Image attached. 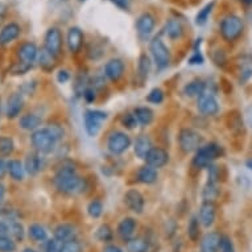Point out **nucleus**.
Returning a JSON list of instances; mask_svg holds the SVG:
<instances>
[{
	"mask_svg": "<svg viewBox=\"0 0 252 252\" xmlns=\"http://www.w3.org/2000/svg\"><path fill=\"white\" fill-rule=\"evenodd\" d=\"M133 115L136 118L137 123L141 126H148L153 120V111L149 107H137L133 111Z\"/></svg>",
	"mask_w": 252,
	"mask_h": 252,
	"instance_id": "obj_31",
	"label": "nucleus"
},
{
	"mask_svg": "<svg viewBox=\"0 0 252 252\" xmlns=\"http://www.w3.org/2000/svg\"><path fill=\"white\" fill-rule=\"evenodd\" d=\"M220 252H235L234 244H232L231 239L228 236H222L220 239V247H219Z\"/></svg>",
	"mask_w": 252,
	"mask_h": 252,
	"instance_id": "obj_48",
	"label": "nucleus"
},
{
	"mask_svg": "<svg viewBox=\"0 0 252 252\" xmlns=\"http://www.w3.org/2000/svg\"><path fill=\"white\" fill-rule=\"evenodd\" d=\"M16 251V242L9 235L0 236V252H15Z\"/></svg>",
	"mask_w": 252,
	"mask_h": 252,
	"instance_id": "obj_38",
	"label": "nucleus"
},
{
	"mask_svg": "<svg viewBox=\"0 0 252 252\" xmlns=\"http://www.w3.org/2000/svg\"><path fill=\"white\" fill-rule=\"evenodd\" d=\"M213 7H214V3H209L207 5H205V7L199 11L197 17H195V23L199 25L205 24L207 20V17H209V15H210L211 11H213Z\"/></svg>",
	"mask_w": 252,
	"mask_h": 252,
	"instance_id": "obj_43",
	"label": "nucleus"
},
{
	"mask_svg": "<svg viewBox=\"0 0 252 252\" xmlns=\"http://www.w3.org/2000/svg\"><path fill=\"white\" fill-rule=\"evenodd\" d=\"M135 230H136V220L133 218H129V217L122 219L119 226H118V234L124 240L131 239L135 234Z\"/></svg>",
	"mask_w": 252,
	"mask_h": 252,
	"instance_id": "obj_22",
	"label": "nucleus"
},
{
	"mask_svg": "<svg viewBox=\"0 0 252 252\" xmlns=\"http://www.w3.org/2000/svg\"><path fill=\"white\" fill-rule=\"evenodd\" d=\"M8 226L9 224H5L3 222H0V236L8 235Z\"/></svg>",
	"mask_w": 252,
	"mask_h": 252,
	"instance_id": "obj_55",
	"label": "nucleus"
},
{
	"mask_svg": "<svg viewBox=\"0 0 252 252\" xmlns=\"http://www.w3.org/2000/svg\"><path fill=\"white\" fill-rule=\"evenodd\" d=\"M20 25L16 24V23H8L0 31V45H8L12 41H15L20 36Z\"/></svg>",
	"mask_w": 252,
	"mask_h": 252,
	"instance_id": "obj_16",
	"label": "nucleus"
},
{
	"mask_svg": "<svg viewBox=\"0 0 252 252\" xmlns=\"http://www.w3.org/2000/svg\"><path fill=\"white\" fill-rule=\"evenodd\" d=\"M215 214L217 211H215L214 202L205 201L199 207V223L202 224L203 227H211L215 222Z\"/></svg>",
	"mask_w": 252,
	"mask_h": 252,
	"instance_id": "obj_15",
	"label": "nucleus"
},
{
	"mask_svg": "<svg viewBox=\"0 0 252 252\" xmlns=\"http://www.w3.org/2000/svg\"><path fill=\"white\" fill-rule=\"evenodd\" d=\"M188 235L191 240H197L199 236V220L197 218H193L190 223L188 226Z\"/></svg>",
	"mask_w": 252,
	"mask_h": 252,
	"instance_id": "obj_45",
	"label": "nucleus"
},
{
	"mask_svg": "<svg viewBox=\"0 0 252 252\" xmlns=\"http://www.w3.org/2000/svg\"><path fill=\"white\" fill-rule=\"evenodd\" d=\"M8 235L12 238L15 242H21V240L24 239V235H25V231H24V227H23V224L16 220V222H13L8 226Z\"/></svg>",
	"mask_w": 252,
	"mask_h": 252,
	"instance_id": "obj_33",
	"label": "nucleus"
},
{
	"mask_svg": "<svg viewBox=\"0 0 252 252\" xmlns=\"http://www.w3.org/2000/svg\"><path fill=\"white\" fill-rule=\"evenodd\" d=\"M197 107L203 115H215L219 111L218 100L215 99V96L210 93H203L202 95L198 96Z\"/></svg>",
	"mask_w": 252,
	"mask_h": 252,
	"instance_id": "obj_10",
	"label": "nucleus"
},
{
	"mask_svg": "<svg viewBox=\"0 0 252 252\" xmlns=\"http://www.w3.org/2000/svg\"><path fill=\"white\" fill-rule=\"evenodd\" d=\"M203 93H205V83L201 81H193L184 87V94L189 98H194V96L198 98Z\"/></svg>",
	"mask_w": 252,
	"mask_h": 252,
	"instance_id": "obj_30",
	"label": "nucleus"
},
{
	"mask_svg": "<svg viewBox=\"0 0 252 252\" xmlns=\"http://www.w3.org/2000/svg\"><path fill=\"white\" fill-rule=\"evenodd\" d=\"M103 252H123V250L119 246H116V244H107L103 248Z\"/></svg>",
	"mask_w": 252,
	"mask_h": 252,
	"instance_id": "obj_52",
	"label": "nucleus"
},
{
	"mask_svg": "<svg viewBox=\"0 0 252 252\" xmlns=\"http://www.w3.org/2000/svg\"><path fill=\"white\" fill-rule=\"evenodd\" d=\"M83 96L86 98L87 100H94L95 99V93L91 90V89H89V90L85 91V94H83Z\"/></svg>",
	"mask_w": 252,
	"mask_h": 252,
	"instance_id": "obj_54",
	"label": "nucleus"
},
{
	"mask_svg": "<svg viewBox=\"0 0 252 252\" xmlns=\"http://www.w3.org/2000/svg\"><path fill=\"white\" fill-rule=\"evenodd\" d=\"M137 180L143 184H153V182L157 181V172L155 168L149 165L141 166L140 169L137 170Z\"/></svg>",
	"mask_w": 252,
	"mask_h": 252,
	"instance_id": "obj_28",
	"label": "nucleus"
},
{
	"mask_svg": "<svg viewBox=\"0 0 252 252\" xmlns=\"http://www.w3.org/2000/svg\"><path fill=\"white\" fill-rule=\"evenodd\" d=\"M62 48V34L58 28H50L45 33V49L53 57H57L61 53Z\"/></svg>",
	"mask_w": 252,
	"mask_h": 252,
	"instance_id": "obj_9",
	"label": "nucleus"
},
{
	"mask_svg": "<svg viewBox=\"0 0 252 252\" xmlns=\"http://www.w3.org/2000/svg\"><path fill=\"white\" fill-rule=\"evenodd\" d=\"M147 99H148V102H151V103H161L162 100H164V93H162L160 89H153V90L148 94V98H147Z\"/></svg>",
	"mask_w": 252,
	"mask_h": 252,
	"instance_id": "obj_46",
	"label": "nucleus"
},
{
	"mask_svg": "<svg viewBox=\"0 0 252 252\" xmlns=\"http://www.w3.org/2000/svg\"><path fill=\"white\" fill-rule=\"evenodd\" d=\"M112 236H114V234H112L111 227L108 224H102L96 231V238L102 240V242H110L112 239Z\"/></svg>",
	"mask_w": 252,
	"mask_h": 252,
	"instance_id": "obj_42",
	"label": "nucleus"
},
{
	"mask_svg": "<svg viewBox=\"0 0 252 252\" xmlns=\"http://www.w3.org/2000/svg\"><path fill=\"white\" fill-rule=\"evenodd\" d=\"M149 48H151L153 60L156 62L157 66L160 67V69H165V67H168V65H169L170 62V53L165 44L161 41V38H153L152 41H151Z\"/></svg>",
	"mask_w": 252,
	"mask_h": 252,
	"instance_id": "obj_6",
	"label": "nucleus"
},
{
	"mask_svg": "<svg viewBox=\"0 0 252 252\" xmlns=\"http://www.w3.org/2000/svg\"><path fill=\"white\" fill-rule=\"evenodd\" d=\"M178 144L185 153L198 151L202 147V136L194 129L184 128L180 131L178 135Z\"/></svg>",
	"mask_w": 252,
	"mask_h": 252,
	"instance_id": "obj_5",
	"label": "nucleus"
},
{
	"mask_svg": "<svg viewBox=\"0 0 252 252\" xmlns=\"http://www.w3.org/2000/svg\"><path fill=\"white\" fill-rule=\"evenodd\" d=\"M147 165L152 166V168H161L169 161V153L166 152L165 149L158 148V147H153L149 153L145 157Z\"/></svg>",
	"mask_w": 252,
	"mask_h": 252,
	"instance_id": "obj_12",
	"label": "nucleus"
},
{
	"mask_svg": "<svg viewBox=\"0 0 252 252\" xmlns=\"http://www.w3.org/2000/svg\"><path fill=\"white\" fill-rule=\"evenodd\" d=\"M42 123V119L36 114H27V115L21 116L20 118V127L27 131H36L40 128V126Z\"/></svg>",
	"mask_w": 252,
	"mask_h": 252,
	"instance_id": "obj_25",
	"label": "nucleus"
},
{
	"mask_svg": "<svg viewBox=\"0 0 252 252\" xmlns=\"http://www.w3.org/2000/svg\"><path fill=\"white\" fill-rule=\"evenodd\" d=\"M17 56L20 58L21 63H24L27 66H32L34 62L37 61V46L34 45L33 42H24L17 50Z\"/></svg>",
	"mask_w": 252,
	"mask_h": 252,
	"instance_id": "obj_11",
	"label": "nucleus"
},
{
	"mask_svg": "<svg viewBox=\"0 0 252 252\" xmlns=\"http://www.w3.org/2000/svg\"><path fill=\"white\" fill-rule=\"evenodd\" d=\"M220 147L217 144H207L203 145L201 148L195 152V156L193 158V165L195 168H206L211 164V162L214 161L215 158H218L219 155H220Z\"/></svg>",
	"mask_w": 252,
	"mask_h": 252,
	"instance_id": "obj_4",
	"label": "nucleus"
},
{
	"mask_svg": "<svg viewBox=\"0 0 252 252\" xmlns=\"http://www.w3.org/2000/svg\"><path fill=\"white\" fill-rule=\"evenodd\" d=\"M54 58L52 54L48 52V50L44 48V50H42L41 53L38 54L37 60L40 61V65H41L42 67H45V69H50V67L54 66Z\"/></svg>",
	"mask_w": 252,
	"mask_h": 252,
	"instance_id": "obj_40",
	"label": "nucleus"
},
{
	"mask_svg": "<svg viewBox=\"0 0 252 252\" xmlns=\"http://www.w3.org/2000/svg\"><path fill=\"white\" fill-rule=\"evenodd\" d=\"M103 211V205L99 201H91L87 206V213L91 218H99Z\"/></svg>",
	"mask_w": 252,
	"mask_h": 252,
	"instance_id": "obj_41",
	"label": "nucleus"
},
{
	"mask_svg": "<svg viewBox=\"0 0 252 252\" xmlns=\"http://www.w3.org/2000/svg\"><path fill=\"white\" fill-rule=\"evenodd\" d=\"M129 145H131L129 136L120 131L112 132L107 140V148L112 155H122L129 148Z\"/></svg>",
	"mask_w": 252,
	"mask_h": 252,
	"instance_id": "obj_8",
	"label": "nucleus"
},
{
	"mask_svg": "<svg viewBox=\"0 0 252 252\" xmlns=\"http://www.w3.org/2000/svg\"><path fill=\"white\" fill-rule=\"evenodd\" d=\"M17 219H19L17 211L12 210V209H3V210H0V222H3L5 224H11L13 222H16Z\"/></svg>",
	"mask_w": 252,
	"mask_h": 252,
	"instance_id": "obj_39",
	"label": "nucleus"
},
{
	"mask_svg": "<svg viewBox=\"0 0 252 252\" xmlns=\"http://www.w3.org/2000/svg\"><path fill=\"white\" fill-rule=\"evenodd\" d=\"M153 148L152 141L147 135H141L136 139L135 141V145H133V151H135V155L140 158H144L147 157V155L149 153V151Z\"/></svg>",
	"mask_w": 252,
	"mask_h": 252,
	"instance_id": "obj_23",
	"label": "nucleus"
},
{
	"mask_svg": "<svg viewBox=\"0 0 252 252\" xmlns=\"http://www.w3.org/2000/svg\"><path fill=\"white\" fill-rule=\"evenodd\" d=\"M248 166H250V168H251V169H252V161L248 162Z\"/></svg>",
	"mask_w": 252,
	"mask_h": 252,
	"instance_id": "obj_60",
	"label": "nucleus"
},
{
	"mask_svg": "<svg viewBox=\"0 0 252 252\" xmlns=\"http://www.w3.org/2000/svg\"><path fill=\"white\" fill-rule=\"evenodd\" d=\"M77 230L73 224L61 223L54 228V238L60 242H69V240L75 239Z\"/></svg>",
	"mask_w": 252,
	"mask_h": 252,
	"instance_id": "obj_20",
	"label": "nucleus"
},
{
	"mask_svg": "<svg viewBox=\"0 0 252 252\" xmlns=\"http://www.w3.org/2000/svg\"><path fill=\"white\" fill-rule=\"evenodd\" d=\"M155 24H156V21L151 13H143L136 21V29L139 36L141 38H148L155 29Z\"/></svg>",
	"mask_w": 252,
	"mask_h": 252,
	"instance_id": "obj_14",
	"label": "nucleus"
},
{
	"mask_svg": "<svg viewBox=\"0 0 252 252\" xmlns=\"http://www.w3.org/2000/svg\"><path fill=\"white\" fill-rule=\"evenodd\" d=\"M222 235L219 232H209L201 240V252H218Z\"/></svg>",
	"mask_w": 252,
	"mask_h": 252,
	"instance_id": "obj_17",
	"label": "nucleus"
},
{
	"mask_svg": "<svg viewBox=\"0 0 252 252\" xmlns=\"http://www.w3.org/2000/svg\"><path fill=\"white\" fill-rule=\"evenodd\" d=\"M54 185L65 194L81 193L85 188V181L77 174L71 166H63L54 176Z\"/></svg>",
	"mask_w": 252,
	"mask_h": 252,
	"instance_id": "obj_1",
	"label": "nucleus"
},
{
	"mask_svg": "<svg viewBox=\"0 0 252 252\" xmlns=\"http://www.w3.org/2000/svg\"><path fill=\"white\" fill-rule=\"evenodd\" d=\"M122 122H123L124 127H128V128H133L137 124V120L133 114H127V115H124Z\"/></svg>",
	"mask_w": 252,
	"mask_h": 252,
	"instance_id": "obj_49",
	"label": "nucleus"
},
{
	"mask_svg": "<svg viewBox=\"0 0 252 252\" xmlns=\"http://www.w3.org/2000/svg\"><path fill=\"white\" fill-rule=\"evenodd\" d=\"M31 140H32L34 148L37 149L40 153H50L56 148V144L58 143L49 127H44V128H38L33 131Z\"/></svg>",
	"mask_w": 252,
	"mask_h": 252,
	"instance_id": "obj_2",
	"label": "nucleus"
},
{
	"mask_svg": "<svg viewBox=\"0 0 252 252\" xmlns=\"http://www.w3.org/2000/svg\"><path fill=\"white\" fill-rule=\"evenodd\" d=\"M124 202H126V205H127L129 210L136 213V214H141L143 210H144V197L136 189H131V190L126 193V195H124Z\"/></svg>",
	"mask_w": 252,
	"mask_h": 252,
	"instance_id": "obj_13",
	"label": "nucleus"
},
{
	"mask_svg": "<svg viewBox=\"0 0 252 252\" xmlns=\"http://www.w3.org/2000/svg\"><path fill=\"white\" fill-rule=\"evenodd\" d=\"M219 194L218 190V186L214 182H207L206 186H205V189H203V199L205 201H210L213 202Z\"/></svg>",
	"mask_w": 252,
	"mask_h": 252,
	"instance_id": "obj_36",
	"label": "nucleus"
},
{
	"mask_svg": "<svg viewBox=\"0 0 252 252\" xmlns=\"http://www.w3.org/2000/svg\"><path fill=\"white\" fill-rule=\"evenodd\" d=\"M58 81H60V82H66L67 79H69V74H67V71H60V73H58Z\"/></svg>",
	"mask_w": 252,
	"mask_h": 252,
	"instance_id": "obj_53",
	"label": "nucleus"
},
{
	"mask_svg": "<svg viewBox=\"0 0 252 252\" xmlns=\"http://www.w3.org/2000/svg\"><path fill=\"white\" fill-rule=\"evenodd\" d=\"M244 23L236 15H228L220 21V34L226 41H235L243 33Z\"/></svg>",
	"mask_w": 252,
	"mask_h": 252,
	"instance_id": "obj_3",
	"label": "nucleus"
},
{
	"mask_svg": "<svg viewBox=\"0 0 252 252\" xmlns=\"http://www.w3.org/2000/svg\"><path fill=\"white\" fill-rule=\"evenodd\" d=\"M127 251L128 252H147L148 243L143 238H131L127 240Z\"/></svg>",
	"mask_w": 252,
	"mask_h": 252,
	"instance_id": "obj_32",
	"label": "nucleus"
},
{
	"mask_svg": "<svg viewBox=\"0 0 252 252\" xmlns=\"http://www.w3.org/2000/svg\"><path fill=\"white\" fill-rule=\"evenodd\" d=\"M104 74L111 81H118L124 74V63L118 58L110 60L104 66Z\"/></svg>",
	"mask_w": 252,
	"mask_h": 252,
	"instance_id": "obj_18",
	"label": "nucleus"
},
{
	"mask_svg": "<svg viewBox=\"0 0 252 252\" xmlns=\"http://www.w3.org/2000/svg\"><path fill=\"white\" fill-rule=\"evenodd\" d=\"M24 107V99L20 94H12L9 96L8 103H7V116L8 118H16Z\"/></svg>",
	"mask_w": 252,
	"mask_h": 252,
	"instance_id": "obj_24",
	"label": "nucleus"
},
{
	"mask_svg": "<svg viewBox=\"0 0 252 252\" xmlns=\"http://www.w3.org/2000/svg\"><path fill=\"white\" fill-rule=\"evenodd\" d=\"M29 236L32 238L36 242H44L48 238V234H46V230L42 227L41 224H31L29 227Z\"/></svg>",
	"mask_w": 252,
	"mask_h": 252,
	"instance_id": "obj_34",
	"label": "nucleus"
},
{
	"mask_svg": "<svg viewBox=\"0 0 252 252\" xmlns=\"http://www.w3.org/2000/svg\"><path fill=\"white\" fill-rule=\"evenodd\" d=\"M61 252H82V246L77 239L63 242Z\"/></svg>",
	"mask_w": 252,
	"mask_h": 252,
	"instance_id": "obj_44",
	"label": "nucleus"
},
{
	"mask_svg": "<svg viewBox=\"0 0 252 252\" xmlns=\"http://www.w3.org/2000/svg\"><path fill=\"white\" fill-rule=\"evenodd\" d=\"M114 4H116L118 7L123 9H127L129 7V3H131V0H111Z\"/></svg>",
	"mask_w": 252,
	"mask_h": 252,
	"instance_id": "obj_51",
	"label": "nucleus"
},
{
	"mask_svg": "<svg viewBox=\"0 0 252 252\" xmlns=\"http://www.w3.org/2000/svg\"><path fill=\"white\" fill-rule=\"evenodd\" d=\"M41 158H40V155L38 153H29L27 158H25V170L28 172L29 174H37L40 170H41Z\"/></svg>",
	"mask_w": 252,
	"mask_h": 252,
	"instance_id": "obj_27",
	"label": "nucleus"
},
{
	"mask_svg": "<svg viewBox=\"0 0 252 252\" xmlns=\"http://www.w3.org/2000/svg\"><path fill=\"white\" fill-rule=\"evenodd\" d=\"M202 56H201V54H195L194 57H191L190 60H189V62H190V63H193V65H194V63H202Z\"/></svg>",
	"mask_w": 252,
	"mask_h": 252,
	"instance_id": "obj_56",
	"label": "nucleus"
},
{
	"mask_svg": "<svg viewBox=\"0 0 252 252\" xmlns=\"http://www.w3.org/2000/svg\"><path fill=\"white\" fill-rule=\"evenodd\" d=\"M244 3H248V4H251L252 3V0H243Z\"/></svg>",
	"mask_w": 252,
	"mask_h": 252,
	"instance_id": "obj_59",
	"label": "nucleus"
},
{
	"mask_svg": "<svg viewBox=\"0 0 252 252\" xmlns=\"http://www.w3.org/2000/svg\"><path fill=\"white\" fill-rule=\"evenodd\" d=\"M23 252H37V251H34L33 248H25Z\"/></svg>",
	"mask_w": 252,
	"mask_h": 252,
	"instance_id": "obj_58",
	"label": "nucleus"
},
{
	"mask_svg": "<svg viewBox=\"0 0 252 252\" xmlns=\"http://www.w3.org/2000/svg\"><path fill=\"white\" fill-rule=\"evenodd\" d=\"M107 119V114L98 110H89L85 114V128L90 136H95L102 128V124Z\"/></svg>",
	"mask_w": 252,
	"mask_h": 252,
	"instance_id": "obj_7",
	"label": "nucleus"
},
{
	"mask_svg": "<svg viewBox=\"0 0 252 252\" xmlns=\"http://www.w3.org/2000/svg\"><path fill=\"white\" fill-rule=\"evenodd\" d=\"M8 173L15 181H23L24 180L25 168L19 160H9L8 161Z\"/></svg>",
	"mask_w": 252,
	"mask_h": 252,
	"instance_id": "obj_29",
	"label": "nucleus"
},
{
	"mask_svg": "<svg viewBox=\"0 0 252 252\" xmlns=\"http://www.w3.org/2000/svg\"><path fill=\"white\" fill-rule=\"evenodd\" d=\"M4 195H5V188L4 185H1V184H0V205H1L3 201H4Z\"/></svg>",
	"mask_w": 252,
	"mask_h": 252,
	"instance_id": "obj_57",
	"label": "nucleus"
},
{
	"mask_svg": "<svg viewBox=\"0 0 252 252\" xmlns=\"http://www.w3.org/2000/svg\"><path fill=\"white\" fill-rule=\"evenodd\" d=\"M62 243H63V242H60V240L56 239V238L48 240L45 246V252H61Z\"/></svg>",
	"mask_w": 252,
	"mask_h": 252,
	"instance_id": "obj_47",
	"label": "nucleus"
},
{
	"mask_svg": "<svg viewBox=\"0 0 252 252\" xmlns=\"http://www.w3.org/2000/svg\"><path fill=\"white\" fill-rule=\"evenodd\" d=\"M83 44V33L82 31L77 27L69 29L67 32V46L71 53H77Z\"/></svg>",
	"mask_w": 252,
	"mask_h": 252,
	"instance_id": "obj_21",
	"label": "nucleus"
},
{
	"mask_svg": "<svg viewBox=\"0 0 252 252\" xmlns=\"http://www.w3.org/2000/svg\"><path fill=\"white\" fill-rule=\"evenodd\" d=\"M13 149H15V144L11 137H0V155L1 156H9L13 152Z\"/></svg>",
	"mask_w": 252,
	"mask_h": 252,
	"instance_id": "obj_37",
	"label": "nucleus"
},
{
	"mask_svg": "<svg viewBox=\"0 0 252 252\" xmlns=\"http://www.w3.org/2000/svg\"><path fill=\"white\" fill-rule=\"evenodd\" d=\"M165 33L166 36L172 38V40L181 38L182 34H184V25H182L181 21L177 20V19H170V20L166 23Z\"/></svg>",
	"mask_w": 252,
	"mask_h": 252,
	"instance_id": "obj_26",
	"label": "nucleus"
},
{
	"mask_svg": "<svg viewBox=\"0 0 252 252\" xmlns=\"http://www.w3.org/2000/svg\"><path fill=\"white\" fill-rule=\"evenodd\" d=\"M8 172V162H5L4 158L0 157V178H3Z\"/></svg>",
	"mask_w": 252,
	"mask_h": 252,
	"instance_id": "obj_50",
	"label": "nucleus"
},
{
	"mask_svg": "<svg viewBox=\"0 0 252 252\" xmlns=\"http://www.w3.org/2000/svg\"><path fill=\"white\" fill-rule=\"evenodd\" d=\"M238 71L242 82H246L252 77V56L244 54L238 58Z\"/></svg>",
	"mask_w": 252,
	"mask_h": 252,
	"instance_id": "obj_19",
	"label": "nucleus"
},
{
	"mask_svg": "<svg viewBox=\"0 0 252 252\" xmlns=\"http://www.w3.org/2000/svg\"><path fill=\"white\" fill-rule=\"evenodd\" d=\"M149 70H151V62H149L148 56L141 54L140 58H139V75H140L143 81L145 78H148Z\"/></svg>",
	"mask_w": 252,
	"mask_h": 252,
	"instance_id": "obj_35",
	"label": "nucleus"
}]
</instances>
